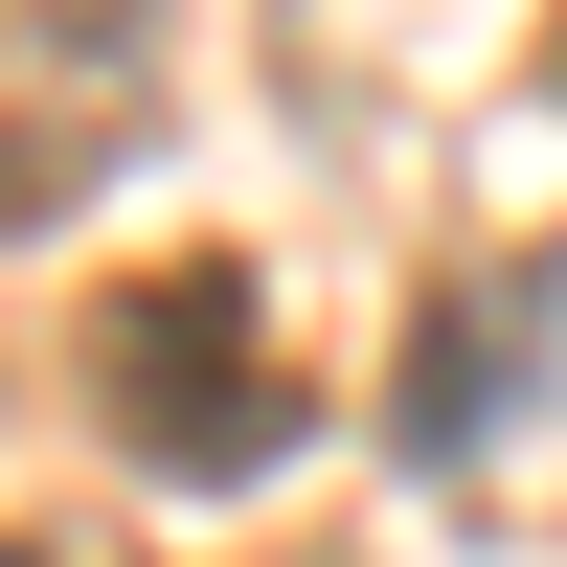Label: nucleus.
<instances>
[{
	"instance_id": "obj_1",
	"label": "nucleus",
	"mask_w": 567,
	"mask_h": 567,
	"mask_svg": "<svg viewBox=\"0 0 567 567\" xmlns=\"http://www.w3.org/2000/svg\"><path fill=\"white\" fill-rule=\"evenodd\" d=\"M91 409H114V454H136V477H182V499L272 477V454H296V363H272L250 250H159V272H114V318H91Z\"/></svg>"
},
{
	"instance_id": "obj_2",
	"label": "nucleus",
	"mask_w": 567,
	"mask_h": 567,
	"mask_svg": "<svg viewBox=\"0 0 567 567\" xmlns=\"http://www.w3.org/2000/svg\"><path fill=\"white\" fill-rule=\"evenodd\" d=\"M159 136V0H0V250Z\"/></svg>"
},
{
	"instance_id": "obj_3",
	"label": "nucleus",
	"mask_w": 567,
	"mask_h": 567,
	"mask_svg": "<svg viewBox=\"0 0 567 567\" xmlns=\"http://www.w3.org/2000/svg\"><path fill=\"white\" fill-rule=\"evenodd\" d=\"M545 341H567V250L477 272V296H409V386H386V432H409V454H477L499 409H523Z\"/></svg>"
},
{
	"instance_id": "obj_4",
	"label": "nucleus",
	"mask_w": 567,
	"mask_h": 567,
	"mask_svg": "<svg viewBox=\"0 0 567 567\" xmlns=\"http://www.w3.org/2000/svg\"><path fill=\"white\" fill-rule=\"evenodd\" d=\"M0 567H136L114 523H0Z\"/></svg>"
},
{
	"instance_id": "obj_5",
	"label": "nucleus",
	"mask_w": 567,
	"mask_h": 567,
	"mask_svg": "<svg viewBox=\"0 0 567 567\" xmlns=\"http://www.w3.org/2000/svg\"><path fill=\"white\" fill-rule=\"evenodd\" d=\"M296 567H341V545H296Z\"/></svg>"
},
{
	"instance_id": "obj_6",
	"label": "nucleus",
	"mask_w": 567,
	"mask_h": 567,
	"mask_svg": "<svg viewBox=\"0 0 567 567\" xmlns=\"http://www.w3.org/2000/svg\"><path fill=\"white\" fill-rule=\"evenodd\" d=\"M545 69H567V23H545Z\"/></svg>"
}]
</instances>
